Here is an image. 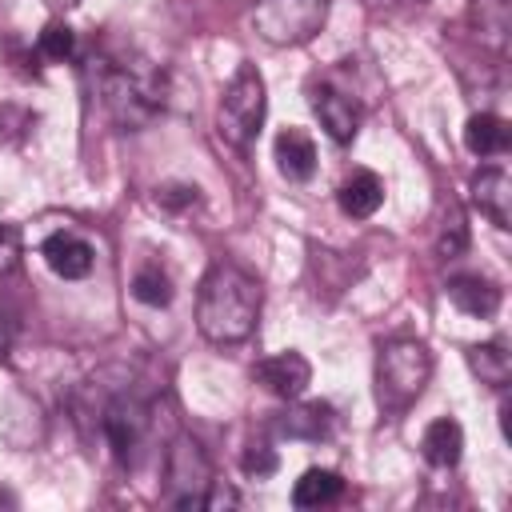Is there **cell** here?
<instances>
[{
    "instance_id": "6da1fadb",
    "label": "cell",
    "mask_w": 512,
    "mask_h": 512,
    "mask_svg": "<svg viewBox=\"0 0 512 512\" xmlns=\"http://www.w3.org/2000/svg\"><path fill=\"white\" fill-rule=\"evenodd\" d=\"M260 320V280L236 264H216L200 280L196 328L212 344H240Z\"/></svg>"
},
{
    "instance_id": "7a4b0ae2",
    "label": "cell",
    "mask_w": 512,
    "mask_h": 512,
    "mask_svg": "<svg viewBox=\"0 0 512 512\" xmlns=\"http://www.w3.org/2000/svg\"><path fill=\"white\" fill-rule=\"evenodd\" d=\"M88 80H92L108 120L124 132L144 128L164 108V76L156 68H148V60L92 56L88 60Z\"/></svg>"
},
{
    "instance_id": "3957f363",
    "label": "cell",
    "mask_w": 512,
    "mask_h": 512,
    "mask_svg": "<svg viewBox=\"0 0 512 512\" xmlns=\"http://www.w3.org/2000/svg\"><path fill=\"white\" fill-rule=\"evenodd\" d=\"M432 380V352L420 340H388L376 356V400L384 412H404Z\"/></svg>"
},
{
    "instance_id": "277c9868",
    "label": "cell",
    "mask_w": 512,
    "mask_h": 512,
    "mask_svg": "<svg viewBox=\"0 0 512 512\" xmlns=\"http://www.w3.org/2000/svg\"><path fill=\"white\" fill-rule=\"evenodd\" d=\"M92 416H96V428H100V436L108 440L112 456H116L124 468H136V464H140V452H144V444H148V432H152V404H148L140 392L120 388V392L104 396V400L92 408Z\"/></svg>"
},
{
    "instance_id": "5b68a950",
    "label": "cell",
    "mask_w": 512,
    "mask_h": 512,
    "mask_svg": "<svg viewBox=\"0 0 512 512\" xmlns=\"http://www.w3.org/2000/svg\"><path fill=\"white\" fill-rule=\"evenodd\" d=\"M264 76L256 72V64H240L236 76L228 80L224 96H220V112H216V132L224 144L232 148H248L264 124Z\"/></svg>"
},
{
    "instance_id": "8992f818",
    "label": "cell",
    "mask_w": 512,
    "mask_h": 512,
    "mask_svg": "<svg viewBox=\"0 0 512 512\" xmlns=\"http://www.w3.org/2000/svg\"><path fill=\"white\" fill-rule=\"evenodd\" d=\"M328 4L332 0H256L248 24L264 44L296 48V44H308L324 28Z\"/></svg>"
},
{
    "instance_id": "52a82bcc",
    "label": "cell",
    "mask_w": 512,
    "mask_h": 512,
    "mask_svg": "<svg viewBox=\"0 0 512 512\" xmlns=\"http://www.w3.org/2000/svg\"><path fill=\"white\" fill-rule=\"evenodd\" d=\"M164 504L172 508H200L204 492L212 484V464L192 436H176L168 456H164Z\"/></svg>"
},
{
    "instance_id": "ba28073f",
    "label": "cell",
    "mask_w": 512,
    "mask_h": 512,
    "mask_svg": "<svg viewBox=\"0 0 512 512\" xmlns=\"http://www.w3.org/2000/svg\"><path fill=\"white\" fill-rule=\"evenodd\" d=\"M252 376H256V384L268 388L272 396H280V400H300L304 388L312 384V364H308L300 352L288 348V352L264 356V360L252 368Z\"/></svg>"
},
{
    "instance_id": "9c48e42d",
    "label": "cell",
    "mask_w": 512,
    "mask_h": 512,
    "mask_svg": "<svg viewBox=\"0 0 512 512\" xmlns=\"http://www.w3.org/2000/svg\"><path fill=\"white\" fill-rule=\"evenodd\" d=\"M40 256L64 280H84L92 272V264H96V248L84 236H76V232H52L40 244Z\"/></svg>"
},
{
    "instance_id": "30bf717a",
    "label": "cell",
    "mask_w": 512,
    "mask_h": 512,
    "mask_svg": "<svg viewBox=\"0 0 512 512\" xmlns=\"http://www.w3.org/2000/svg\"><path fill=\"white\" fill-rule=\"evenodd\" d=\"M312 112H316L320 128H324L336 144H348V140L356 136V128H360V108H356L344 92H336L332 84H316V88H312Z\"/></svg>"
},
{
    "instance_id": "8fae6325",
    "label": "cell",
    "mask_w": 512,
    "mask_h": 512,
    "mask_svg": "<svg viewBox=\"0 0 512 512\" xmlns=\"http://www.w3.org/2000/svg\"><path fill=\"white\" fill-rule=\"evenodd\" d=\"M472 204L496 224L508 228L512 224V180L504 168H480L472 176Z\"/></svg>"
},
{
    "instance_id": "7c38bea8",
    "label": "cell",
    "mask_w": 512,
    "mask_h": 512,
    "mask_svg": "<svg viewBox=\"0 0 512 512\" xmlns=\"http://www.w3.org/2000/svg\"><path fill=\"white\" fill-rule=\"evenodd\" d=\"M336 204H340L344 216L368 220V216H376V208L384 204V180H380L376 172H368V168H356V172L336 188Z\"/></svg>"
},
{
    "instance_id": "4fadbf2b",
    "label": "cell",
    "mask_w": 512,
    "mask_h": 512,
    "mask_svg": "<svg viewBox=\"0 0 512 512\" xmlns=\"http://www.w3.org/2000/svg\"><path fill=\"white\" fill-rule=\"evenodd\" d=\"M468 24L480 36L484 48L508 52V32H512V8L508 0H468Z\"/></svg>"
},
{
    "instance_id": "5bb4252c",
    "label": "cell",
    "mask_w": 512,
    "mask_h": 512,
    "mask_svg": "<svg viewBox=\"0 0 512 512\" xmlns=\"http://www.w3.org/2000/svg\"><path fill=\"white\" fill-rule=\"evenodd\" d=\"M276 168H280L284 180H296V184L312 180V172H316V144H312V136L304 128H284L276 136Z\"/></svg>"
},
{
    "instance_id": "9a60e30c",
    "label": "cell",
    "mask_w": 512,
    "mask_h": 512,
    "mask_svg": "<svg viewBox=\"0 0 512 512\" xmlns=\"http://www.w3.org/2000/svg\"><path fill=\"white\" fill-rule=\"evenodd\" d=\"M276 432L288 440H324L332 432V408L320 400L308 404H292L288 412L276 416Z\"/></svg>"
},
{
    "instance_id": "2e32d148",
    "label": "cell",
    "mask_w": 512,
    "mask_h": 512,
    "mask_svg": "<svg viewBox=\"0 0 512 512\" xmlns=\"http://www.w3.org/2000/svg\"><path fill=\"white\" fill-rule=\"evenodd\" d=\"M420 452L432 468H456L460 464V452H464V428L452 420V416H440L424 428L420 436Z\"/></svg>"
},
{
    "instance_id": "e0dca14e",
    "label": "cell",
    "mask_w": 512,
    "mask_h": 512,
    "mask_svg": "<svg viewBox=\"0 0 512 512\" xmlns=\"http://www.w3.org/2000/svg\"><path fill=\"white\" fill-rule=\"evenodd\" d=\"M444 292H448V300H452L460 312L480 316V320L496 316V308H500V288H496L492 280H484V276H452Z\"/></svg>"
},
{
    "instance_id": "ac0fdd59",
    "label": "cell",
    "mask_w": 512,
    "mask_h": 512,
    "mask_svg": "<svg viewBox=\"0 0 512 512\" xmlns=\"http://www.w3.org/2000/svg\"><path fill=\"white\" fill-rule=\"evenodd\" d=\"M464 144L472 156H500L508 148V124L492 112H476L464 124Z\"/></svg>"
},
{
    "instance_id": "d6986e66",
    "label": "cell",
    "mask_w": 512,
    "mask_h": 512,
    "mask_svg": "<svg viewBox=\"0 0 512 512\" xmlns=\"http://www.w3.org/2000/svg\"><path fill=\"white\" fill-rule=\"evenodd\" d=\"M340 492H344V480L332 468H308L292 484V504L296 508H320V504H332Z\"/></svg>"
},
{
    "instance_id": "ffe728a7",
    "label": "cell",
    "mask_w": 512,
    "mask_h": 512,
    "mask_svg": "<svg viewBox=\"0 0 512 512\" xmlns=\"http://www.w3.org/2000/svg\"><path fill=\"white\" fill-rule=\"evenodd\" d=\"M468 368L488 388H508V380H512V360H508L504 344H496V340L492 344H472L468 348Z\"/></svg>"
},
{
    "instance_id": "44dd1931",
    "label": "cell",
    "mask_w": 512,
    "mask_h": 512,
    "mask_svg": "<svg viewBox=\"0 0 512 512\" xmlns=\"http://www.w3.org/2000/svg\"><path fill=\"white\" fill-rule=\"evenodd\" d=\"M132 296L148 308H164L172 300V280L160 264H144L136 276H132Z\"/></svg>"
},
{
    "instance_id": "7402d4cb",
    "label": "cell",
    "mask_w": 512,
    "mask_h": 512,
    "mask_svg": "<svg viewBox=\"0 0 512 512\" xmlns=\"http://www.w3.org/2000/svg\"><path fill=\"white\" fill-rule=\"evenodd\" d=\"M464 244H468V224H464V212L452 204V208H448V216H444V228H440L436 252H440L444 260H452V256H460V252H464Z\"/></svg>"
},
{
    "instance_id": "603a6c76",
    "label": "cell",
    "mask_w": 512,
    "mask_h": 512,
    "mask_svg": "<svg viewBox=\"0 0 512 512\" xmlns=\"http://www.w3.org/2000/svg\"><path fill=\"white\" fill-rule=\"evenodd\" d=\"M76 52V36H72V28L68 24H60V20H52L44 32H40V56H48V60H68Z\"/></svg>"
},
{
    "instance_id": "cb8c5ba5",
    "label": "cell",
    "mask_w": 512,
    "mask_h": 512,
    "mask_svg": "<svg viewBox=\"0 0 512 512\" xmlns=\"http://www.w3.org/2000/svg\"><path fill=\"white\" fill-rule=\"evenodd\" d=\"M24 256V240L16 224H0V276H12Z\"/></svg>"
},
{
    "instance_id": "d4e9b609",
    "label": "cell",
    "mask_w": 512,
    "mask_h": 512,
    "mask_svg": "<svg viewBox=\"0 0 512 512\" xmlns=\"http://www.w3.org/2000/svg\"><path fill=\"white\" fill-rule=\"evenodd\" d=\"M240 464H244V472H248V476H256V480H260V476H272L280 460H276V452H272V448H248Z\"/></svg>"
},
{
    "instance_id": "484cf974",
    "label": "cell",
    "mask_w": 512,
    "mask_h": 512,
    "mask_svg": "<svg viewBox=\"0 0 512 512\" xmlns=\"http://www.w3.org/2000/svg\"><path fill=\"white\" fill-rule=\"evenodd\" d=\"M156 200H160L164 208H188V204H196V188H188V184H172V188H160Z\"/></svg>"
},
{
    "instance_id": "4316f807",
    "label": "cell",
    "mask_w": 512,
    "mask_h": 512,
    "mask_svg": "<svg viewBox=\"0 0 512 512\" xmlns=\"http://www.w3.org/2000/svg\"><path fill=\"white\" fill-rule=\"evenodd\" d=\"M236 504H240L236 488H224L220 480H212L208 492H204V504H200V508H236Z\"/></svg>"
},
{
    "instance_id": "83f0119b",
    "label": "cell",
    "mask_w": 512,
    "mask_h": 512,
    "mask_svg": "<svg viewBox=\"0 0 512 512\" xmlns=\"http://www.w3.org/2000/svg\"><path fill=\"white\" fill-rule=\"evenodd\" d=\"M8 348H12V332H8V324L0 320V360L8 356Z\"/></svg>"
},
{
    "instance_id": "f1b7e54d",
    "label": "cell",
    "mask_w": 512,
    "mask_h": 512,
    "mask_svg": "<svg viewBox=\"0 0 512 512\" xmlns=\"http://www.w3.org/2000/svg\"><path fill=\"white\" fill-rule=\"evenodd\" d=\"M44 8H52V12H68V8H76V0H44Z\"/></svg>"
},
{
    "instance_id": "f546056e",
    "label": "cell",
    "mask_w": 512,
    "mask_h": 512,
    "mask_svg": "<svg viewBox=\"0 0 512 512\" xmlns=\"http://www.w3.org/2000/svg\"><path fill=\"white\" fill-rule=\"evenodd\" d=\"M364 4H380V0H364Z\"/></svg>"
},
{
    "instance_id": "4dcf8cb0",
    "label": "cell",
    "mask_w": 512,
    "mask_h": 512,
    "mask_svg": "<svg viewBox=\"0 0 512 512\" xmlns=\"http://www.w3.org/2000/svg\"><path fill=\"white\" fill-rule=\"evenodd\" d=\"M420 4H424V0H420Z\"/></svg>"
}]
</instances>
